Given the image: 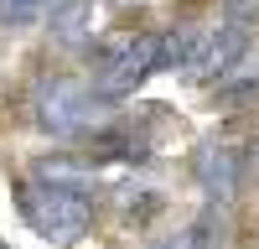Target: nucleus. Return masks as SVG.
I'll return each mask as SVG.
<instances>
[{
  "mask_svg": "<svg viewBox=\"0 0 259 249\" xmlns=\"http://www.w3.org/2000/svg\"><path fill=\"white\" fill-rule=\"evenodd\" d=\"M114 119H119L114 104H104L89 83H78V78L47 73V78H36V89H31V124L41 135L62 140V145H94Z\"/></svg>",
  "mask_w": 259,
  "mask_h": 249,
  "instance_id": "f257e3e1",
  "label": "nucleus"
},
{
  "mask_svg": "<svg viewBox=\"0 0 259 249\" xmlns=\"http://www.w3.org/2000/svg\"><path fill=\"white\" fill-rule=\"evenodd\" d=\"M94 202L99 197H83V192H68V187H52V182H36V177L16 182L21 223L52 249H68V244H78L94 228Z\"/></svg>",
  "mask_w": 259,
  "mask_h": 249,
  "instance_id": "f03ea898",
  "label": "nucleus"
},
{
  "mask_svg": "<svg viewBox=\"0 0 259 249\" xmlns=\"http://www.w3.org/2000/svg\"><path fill=\"white\" fill-rule=\"evenodd\" d=\"M89 89L104 104H119L161 73V31H119L89 52Z\"/></svg>",
  "mask_w": 259,
  "mask_h": 249,
  "instance_id": "7ed1b4c3",
  "label": "nucleus"
},
{
  "mask_svg": "<svg viewBox=\"0 0 259 249\" xmlns=\"http://www.w3.org/2000/svg\"><path fill=\"white\" fill-rule=\"evenodd\" d=\"M192 177H197V187H202L207 202L228 208L233 197H239V187H244V151H239L233 140L207 135V140L197 145V156H192Z\"/></svg>",
  "mask_w": 259,
  "mask_h": 249,
  "instance_id": "20e7f679",
  "label": "nucleus"
},
{
  "mask_svg": "<svg viewBox=\"0 0 259 249\" xmlns=\"http://www.w3.org/2000/svg\"><path fill=\"white\" fill-rule=\"evenodd\" d=\"M249 47H259V31H249V26H239V21H223V16H218V26L202 31L197 62L187 68V78H192V83H218Z\"/></svg>",
  "mask_w": 259,
  "mask_h": 249,
  "instance_id": "39448f33",
  "label": "nucleus"
},
{
  "mask_svg": "<svg viewBox=\"0 0 259 249\" xmlns=\"http://www.w3.org/2000/svg\"><path fill=\"white\" fill-rule=\"evenodd\" d=\"M228 244H233V218H228V208L202 202L197 213H192L182 228H171L156 249H228Z\"/></svg>",
  "mask_w": 259,
  "mask_h": 249,
  "instance_id": "423d86ee",
  "label": "nucleus"
},
{
  "mask_svg": "<svg viewBox=\"0 0 259 249\" xmlns=\"http://www.w3.org/2000/svg\"><path fill=\"white\" fill-rule=\"evenodd\" d=\"M31 177L36 182H52V187H68V192L83 197H99V161H78V156H41L31 161Z\"/></svg>",
  "mask_w": 259,
  "mask_h": 249,
  "instance_id": "0eeeda50",
  "label": "nucleus"
},
{
  "mask_svg": "<svg viewBox=\"0 0 259 249\" xmlns=\"http://www.w3.org/2000/svg\"><path fill=\"white\" fill-rule=\"evenodd\" d=\"M109 202L119 208V223H130V228H145L150 218L166 213V192H161V187H150V182H135V177L114 182Z\"/></svg>",
  "mask_w": 259,
  "mask_h": 249,
  "instance_id": "6e6552de",
  "label": "nucleus"
},
{
  "mask_svg": "<svg viewBox=\"0 0 259 249\" xmlns=\"http://www.w3.org/2000/svg\"><path fill=\"white\" fill-rule=\"evenodd\" d=\"M52 36H57V47H89L94 42V0H62V6L52 11Z\"/></svg>",
  "mask_w": 259,
  "mask_h": 249,
  "instance_id": "1a4fd4ad",
  "label": "nucleus"
},
{
  "mask_svg": "<svg viewBox=\"0 0 259 249\" xmlns=\"http://www.w3.org/2000/svg\"><path fill=\"white\" fill-rule=\"evenodd\" d=\"M212 99H218V104H249V99H259V47H249V52L218 78Z\"/></svg>",
  "mask_w": 259,
  "mask_h": 249,
  "instance_id": "9d476101",
  "label": "nucleus"
},
{
  "mask_svg": "<svg viewBox=\"0 0 259 249\" xmlns=\"http://www.w3.org/2000/svg\"><path fill=\"white\" fill-rule=\"evenodd\" d=\"M62 0H0V26H36L41 16H52Z\"/></svg>",
  "mask_w": 259,
  "mask_h": 249,
  "instance_id": "9b49d317",
  "label": "nucleus"
},
{
  "mask_svg": "<svg viewBox=\"0 0 259 249\" xmlns=\"http://www.w3.org/2000/svg\"><path fill=\"white\" fill-rule=\"evenodd\" d=\"M223 21H239V26L259 31V0H228V11H223Z\"/></svg>",
  "mask_w": 259,
  "mask_h": 249,
  "instance_id": "f8f14e48",
  "label": "nucleus"
},
{
  "mask_svg": "<svg viewBox=\"0 0 259 249\" xmlns=\"http://www.w3.org/2000/svg\"><path fill=\"white\" fill-rule=\"evenodd\" d=\"M244 177H249V182L259 187V140H254L249 151H244Z\"/></svg>",
  "mask_w": 259,
  "mask_h": 249,
  "instance_id": "ddd939ff",
  "label": "nucleus"
},
{
  "mask_svg": "<svg viewBox=\"0 0 259 249\" xmlns=\"http://www.w3.org/2000/svg\"><path fill=\"white\" fill-rule=\"evenodd\" d=\"M109 6H140V0H109Z\"/></svg>",
  "mask_w": 259,
  "mask_h": 249,
  "instance_id": "4468645a",
  "label": "nucleus"
},
{
  "mask_svg": "<svg viewBox=\"0 0 259 249\" xmlns=\"http://www.w3.org/2000/svg\"><path fill=\"white\" fill-rule=\"evenodd\" d=\"M0 249H6V244H0Z\"/></svg>",
  "mask_w": 259,
  "mask_h": 249,
  "instance_id": "2eb2a0df",
  "label": "nucleus"
}]
</instances>
